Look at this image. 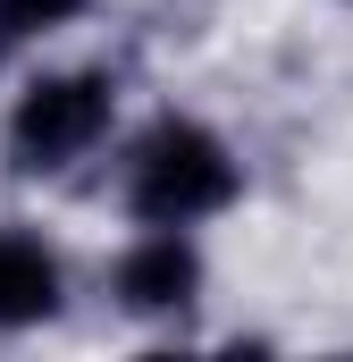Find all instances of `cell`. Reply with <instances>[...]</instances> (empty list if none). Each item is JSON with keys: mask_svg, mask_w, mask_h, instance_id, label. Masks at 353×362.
Returning a JSON list of instances; mask_svg holds the SVG:
<instances>
[{"mask_svg": "<svg viewBox=\"0 0 353 362\" xmlns=\"http://www.w3.org/2000/svg\"><path fill=\"white\" fill-rule=\"evenodd\" d=\"M126 202L152 228H193V219H210V211L236 202V160H227V144L210 127L160 118L135 144V160H126Z\"/></svg>", "mask_w": 353, "mask_h": 362, "instance_id": "obj_1", "label": "cell"}, {"mask_svg": "<svg viewBox=\"0 0 353 362\" xmlns=\"http://www.w3.org/2000/svg\"><path fill=\"white\" fill-rule=\"evenodd\" d=\"M101 135H109V76H92V68L42 76L17 101V118H8V152H17L25 177H51V169L85 160Z\"/></svg>", "mask_w": 353, "mask_h": 362, "instance_id": "obj_2", "label": "cell"}, {"mask_svg": "<svg viewBox=\"0 0 353 362\" xmlns=\"http://www.w3.org/2000/svg\"><path fill=\"white\" fill-rule=\"evenodd\" d=\"M193 286H202V253H193L176 228L143 236V245L118 262V303H126V312H185Z\"/></svg>", "mask_w": 353, "mask_h": 362, "instance_id": "obj_3", "label": "cell"}, {"mask_svg": "<svg viewBox=\"0 0 353 362\" xmlns=\"http://www.w3.org/2000/svg\"><path fill=\"white\" fill-rule=\"evenodd\" d=\"M59 312V262L34 236H0V329H34Z\"/></svg>", "mask_w": 353, "mask_h": 362, "instance_id": "obj_4", "label": "cell"}, {"mask_svg": "<svg viewBox=\"0 0 353 362\" xmlns=\"http://www.w3.org/2000/svg\"><path fill=\"white\" fill-rule=\"evenodd\" d=\"M85 0H0V34H51V25H68Z\"/></svg>", "mask_w": 353, "mask_h": 362, "instance_id": "obj_5", "label": "cell"}, {"mask_svg": "<svg viewBox=\"0 0 353 362\" xmlns=\"http://www.w3.org/2000/svg\"><path fill=\"white\" fill-rule=\"evenodd\" d=\"M0 42H8V34H0Z\"/></svg>", "mask_w": 353, "mask_h": 362, "instance_id": "obj_6", "label": "cell"}]
</instances>
